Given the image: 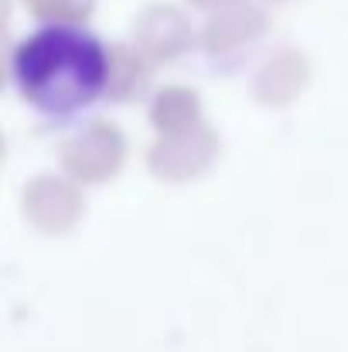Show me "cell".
Segmentation results:
<instances>
[{
	"label": "cell",
	"instance_id": "5",
	"mask_svg": "<svg viewBox=\"0 0 348 352\" xmlns=\"http://www.w3.org/2000/svg\"><path fill=\"white\" fill-rule=\"evenodd\" d=\"M195 117V93H185V89H171L167 96H161V103L154 107V123L161 130H174V126H185Z\"/></svg>",
	"mask_w": 348,
	"mask_h": 352
},
{
	"label": "cell",
	"instance_id": "6",
	"mask_svg": "<svg viewBox=\"0 0 348 352\" xmlns=\"http://www.w3.org/2000/svg\"><path fill=\"white\" fill-rule=\"evenodd\" d=\"M195 7H205V10H222V7H229L235 0H192Z\"/></svg>",
	"mask_w": 348,
	"mask_h": 352
},
{
	"label": "cell",
	"instance_id": "7",
	"mask_svg": "<svg viewBox=\"0 0 348 352\" xmlns=\"http://www.w3.org/2000/svg\"><path fill=\"white\" fill-rule=\"evenodd\" d=\"M31 3H38V0H31Z\"/></svg>",
	"mask_w": 348,
	"mask_h": 352
},
{
	"label": "cell",
	"instance_id": "2",
	"mask_svg": "<svg viewBox=\"0 0 348 352\" xmlns=\"http://www.w3.org/2000/svg\"><path fill=\"white\" fill-rule=\"evenodd\" d=\"M133 31H137L140 48L154 58H174L192 45V24L185 21V14L178 7H164V3L147 7L137 17Z\"/></svg>",
	"mask_w": 348,
	"mask_h": 352
},
{
	"label": "cell",
	"instance_id": "3",
	"mask_svg": "<svg viewBox=\"0 0 348 352\" xmlns=\"http://www.w3.org/2000/svg\"><path fill=\"white\" fill-rule=\"evenodd\" d=\"M119 133L110 130L106 123H96V130L82 133L69 151H65V164L79 175V178H103L106 171H113L119 164Z\"/></svg>",
	"mask_w": 348,
	"mask_h": 352
},
{
	"label": "cell",
	"instance_id": "4",
	"mask_svg": "<svg viewBox=\"0 0 348 352\" xmlns=\"http://www.w3.org/2000/svg\"><path fill=\"white\" fill-rule=\"evenodd\" d=\"M263 10L246 3V0H235L229 7H222L209 28H205V45L212 52H226V48H235V45H246L253 41L259 31H263Z\"/></svg>",
	"mask_w": 348,
	"mask_h": 352
},
{
	"label": "cell",
	"instance_id": "1",
	"mask_svg": "<svg viewBox=\"0 0 348 352\" xmlns=\"http://www.w3.org/2000/svg\"><path fill=\"white\" fill-rule=\"evenodd\" d=\"M14 79L24 100L51 117H69L86 110L110 82V65L103 45L69 24L55 21L14 52Z\"/></svg>",
	"mask_w": 348,
	"mask_h": 352
}]
</instances>
